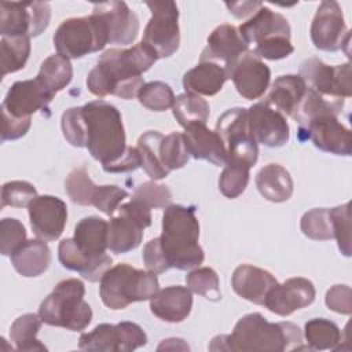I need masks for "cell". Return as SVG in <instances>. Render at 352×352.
Here are the masks:
<instances>
[{
  "instance_id": "obj_1",
  "label": "cell",
  "mask_w": 352,
  "mask_h": 352,
  "mask_svg": "<svg viewBox=\"0 0 352 352\" xmlns=\"http://www.w3.org/2000/svg\"><path fill=\"white\" fill-rule=\"evenodd\" d=\"M157 54L144 43L131 48H111L104 51L96 66L88 73L87 87L98 98L116 95L121 99L138 96L144 85L142 74L155 62Z\"/></svg>"
},
{
  "instance_id": "obj_2",
  "label": "cell",
  "mask_w": 352,
  "mask_h": 352,
  "mask_svg": "<svg viewBox=\"0 0 352 352\" xmlns=\"http://www.w3.org/2000/svg\"><path fill=\"white\" fill-rule=\"evenodd\" d=\"M209 349L280 352L308 349V346H302V333L294 323H271L261 314L254 312L241 318L231 334L214 337Z\"/></svg>"
},
{
  "instance_id": "obj_3",
  "label": "cell",
  "mask_w": 352,
  "mask_h": 352,
  "mask_svg": "<svg viewBox=\"0 0 352 352\" xmlns=\"http://www.w3.org/2000/svg\"><path fill=\"white\" fill-rule=\"evenodd\" d=\"M198 238L199 223L195 206L170 204L165 208L160 242L170 268L187 271L204 261L205 254Z\"/></svg>"
},
{
  "instance_id": "obj_4",
  "label": "cell",
  "mask_w": 352,
  "mask_h": 352,
  "mask_svg": "<svg viewBox=\"0 0 352 352\" xmlns=\"http://www.w3.org/2000/svg\"><path fill=\"white\" fill-rule=\"evenodd\" d=\"M82 107L89 154L102 164L106 170L126 151L125 129L116 106L104 100H94Z\"/></svg>"
},
{
  "instance_id": "obj_5",
  "label": "cell",
  "mask_w": 352,
  "mask_h": 352,
  "mask_svg": "<svg viewBox=\"0 0 352 352\" xmlns=\"http://www.w3.org/2000/svg\"><path fill=\"white\" fill-rule=\"evenodd\" d=\"M84 294L85 287L80 279L69 278L59 282L40 304L41 320L72 331L84 330L92 319V309L84 300Z\"/></svg>"
},
{
  "instance_id": "obj_6",
  "label": "cell",
  "mask_w": 352,
  "mask_h": 352,
  "mask_svg": "<svg viewBox=\"0 0 352 352\" xmlns=\"http://www.w3.org/2000/svg\"><path fill=\"white\" fill-rule=\"evenodd\" d=\"M160 290L157 274L128 264L110 267L100 278L99 294L110 309H124L136 301L150 300Z\"/></svg>"
},
{
  "instance_id": "obj_7",
  "label": "cell",
  "mask_w": 352,
  "mask_h": 352,
  "mask_svg": "<svg viewBox=\"0 0 352 352\" xmlns=\"http://www.w3.org/2000/svg\"><path fill=\"white\" fill-rule=\"evenodd\" d=\"M238 32L248 45H256L253 52L258 58L278 60L294 51L290 43V25L287 19L265 6H261L253 16L243 22Z\"/></svg>"
},
{
  "instance_id": "obj_8",
  "label": "cell",
  "mask_w": 352,
  "mask_h": 352,
  "mask_svg": "<svg viewBox=\"0 0 352 352\" xmlns=\"http://www.w3.org/2000/svg\"><path fill=\"white\" fill-rule=\"evenodd\" d=\"M106 44H109L106 26L95 14L63 21L54 34L55 50L67 59H77L98 52Z\"/></svg>"
},
{
  "instance_id": "obj_9",
  "label": "cell",
  "mask_w": 352,
  "mask_h": 352,
  "mask_svg": "<svg viewBox=\"0 0 352 352\" xmlns=\"http://www.w3.org/2000/svg\"><path fill=\"white\" fill-rule=\"evenodd\" d=\"M227 150V162L231 165L252 168L257 162L258 148L248 126V110L234 107L224 111L214 131Z\"/></svg>"
},
{
  "instance_id": "obj_10",
  "label": "cell",
  "mask_w": 352,
  "mask_h": 352,
  "mask_svg": "<svg viewBox=\"0 0 352 352\" xmlns=\"http://www.w3.org/2000/svg\"><path fill=\"white\" fill-rule=\"evenodd\" d=\"M118 214L107 221V249L121 254L136 249L143 239V230L151 224L150 208L136 199L118 206Z\"/></svg>"
},
{
  "instance_id": "obj_11",
  "label": "cell",
  "mask_w": 352,
  "mask_h": 352,
  "mask_svg": "<svg viewBox=\"0 0 352 352\" xmlns=\"http://www.w3.org/2000/svg\"><path fill=\"white\" fill-rule=\"evenodd\" d=\"M151 11V18L144 28L143 40L160 58L173 55L180 44L179 8L175 1H146Z\"/></svg>"
},
{
  "instance_id": "obj_12",
  "label": "cell",
  "mask_w": 352,
  "mask_h": 352,
  "mask_svg": "<svg viewBox=\"0 0 352 352\" xmlns=\"http://www.w3.org/2000/svg\"><path fill=\"white\" fill-rule=\"evenodd\" d=\"M307 88L324 99L342 103L351 96V63L330 66L319 58H308L300 66V74Z\"/></svg>"
},
{
  "instance_id": "obj_13",
  "label": "cell",
  "mask_w": 352,
  "mask_h": 352,
  "mask_svg": "<svg viewBox=\"0 0 352 352\" xmlns=\"http://www.w3.org/2000/svg\"><path fill=\"white\" fill-rule=\"evenodd\" d=\"M50 18L51 7L45 1H1V37H36L47 29Z\"/></svg>"
},
{
  "instance_id": "obj_14",
  "label": "cell",
  "mask_w": 352,
  "mask_h": 352,
  "mask_svg": "<svg viewBox=\"0 0 352 352\" xmlns=\"http://www.w3.org/2000/svg\"><path fill=\"white\" fill-rule=\"evenodd\" d=\"M311 40L318 50L338 51L349 47L351 32L337 1H322L311 23Z\"/></svg>"
},
{
  "instance_id": "obj_15",
  "label": "cell",
  "mask_w": 352,
  "mask_h": 352,
  "mask_svg": "<svg viewBox=\"0 0 352 352\" xmlns=\"http://www.w3.org/2000/svg\"><path fill=\"white\" fill-rule=\"evenodd\" d=\"M248 126L254 142L267 147H282L289 142V124L285 116L267 102H258L248 109Z\"/></svg>"
},
{
  "instance_id": "obj_16",
  "label": "cell",
  "mask_w": 352,
  "mask_h": 352,
  "mask_svg": "<svg viewBox=\"0 0 352 352\" xmlns=\"http://www.w3.org/2000/svg\"><path fill=\"white\" fill-rule=\"evenodd\" d=\"M300 132H305L307 138L322 151L336 155H351L352 153L351 131L334 114H322L312 118L300 126Z\"/></svg>"
},
{
  "instance_id": "obj_17",
  "label": "cell",
  "mask_w": 352,
  "mask_h": 352,
  "mask_svg": "<svg viewBox=\"0 0 352 352\" xmlns=\"http://www.w3.org/2000/svg\"><path fill=\"white\" fill-rule=\"evenodd\" d=\"M92 14L98 15L104 23L109 44L128 45L136 40L139 19L125 1L95 3Z\"/></svg>"
},
{
  "instance_id": "obj_18",
  "label": "cell",
  "mask_w": 352,
  "mask_h": 352,
  "mask_svg": "<svg viewBox=\"0 0 352 352\" xmlns=\"http://www.w3.org/2000/svg\"><path fill=\"white\" fill-rule=\"evenodd\" d=\"M30 227L43 241L58 239L67 220L66 204L54 195H37L28 206Z\"/></svg>"
},
{
  "instance_id": "obj_19",
  "label": "cell",
  "mask_w": 352,
  "mask_h": 352,
  "mask_svg": "<svg viewBox=\"0 0 352 352\" xmlns=\"http://www.w3.org/2000/svg\"><path fill=\"white\" fill-rule=\"evenodd\" d=\"M228 78L234 81V85L241 96L253 100L265 94L270 84L271 72L261 58H258L253 51L248 50L238 58L228 74Z\"/></svg>"
},
{
  "instance_id": "obj_20",
  "label": "cell",
  "mask_w": 352,
  "mask_h": 352,
  "mask_svg": "<svg viewBox=\"0 0 352 352\" xmlns=\"http://www.w3.org/2000/svg\"><path fill=\"white\" fill-rule=\"evenodd\" d=\"M248 51V44L241 37L238 29L223 23L217 26L208 37V44L201 54V62H213L220 65L228 74L238 58Z\"/></svg>"
},
{
  "instance_id": "obj_21",
  "label": "cell",
  "mask_w": 352,
  "mask_h": 352,
  "mask_svg": "<svg viewBox=\"0 0 352 352\" xmlns=\"http://www.w3.org/2000/svg\"><path fill=\"white\" fill-rule=\"evenodd\" d=\"M315 294V286L311 280L301 276L290 278L271 289L264 305L279 316H287L297 309L311 305Z\"/></svg>"
},
{
  "instance_id": "obj_22",
  "label": "cell",
  "mask_w": 352,
  "mask_h": 352,
  "mask_svg": "<svg viewBox=\"0 0 352 352\" xmlns=\"http://www.w3.org/2000/svg\"><path fill=\"white\" fill-rule=\"evenodd\" d=\"M52 99L54 96L36 78L16 81L10 87L1 110L16 118H26L38 110H47Z\"/></svg>"
},
{
  "instance_id": "obj_23",
  "label": "cell",
  "mask_w": 352,
  "mask_h": 352,
  "mask_svg": "<svg viewBox=\"0 0 352 352\" xmlns=\"http://www.w3.org/2000/svg\"><path fill=\"white\" fill-rule=\"evenodd\" d=\"M276 285L278 280L271 272L250 264L236 267L231 278L234 292L242 298L258 305H264L268 293Z\"/></svg>"
},
{
  "instance_id": "obj_24",
  "label": "cell",
  "mask_w": 352,
  "mask_h": 352,
  "mask_svg": "<svg viewBox=\"0 0 352 352\" xmlns=\"http://www.w3.org/2000/svg\"><path fill=\"white\" fill-rule=\"evenodd\" d=\"M192 294L188 287L169 286L158 290L150 298L151 312L164 322H183L191 312Z\"/></svg>"
},
{
  "instance_id": "obj_25",
  "label": "cell",
  "mask_w": 352,
  "mask_h": 352,
  "mask_svg": "<svg viewBox=\"0 0 352 352\" xmlns=\"http://www.w3.org/2000/svg\"><path fill=\"white\" fill-rule=\"evenodd\" d=\"M184 139L188 153L195 160H205L216 166L227 162V150L220 136L206 128L205 124H194L184 128Z\"/></svg>"
},
{
  "instance_id": "obj_26",
  "label": "cell",
  "mask_w": 352,
  "mask_h": 352,
  "mask_svg": "<svg viewBox=\"0 0 352 352\" xmlns=\"http://www.w3.org/2000/svg\"><path fill=\"white\" fill-rule=\"evenodd\" d=\"M58 257L65 268L78 272L84 279L89 282L100 280L103 274L111 267L113 263L111 257L107 254L98 260L87 257L77 248L73 238H66L60 241L58 248Z\"/></svg>"
},
{
  "instance_id": "obj_27",
  "label": "cell",
  "mask_w": 352,
  "mask_h": 352,
  "mask_svg": "<svg viewBox=\"0 0 352 352\" xmlns=\"http://www.w3.org/2000/svg\"><path fill=\"white\" fill-rule=\"evenodd\" d=\"M305 92L307 85L300 76L286 74L278 77L272 82V87L265 102L283 116L293 117Z\"/></svg>"
},
{
  "instance_id": "obj_28",
  "label": "cell",
  "mask_w": 352,
  "mask_h": 352,
  "mask_svg": "<svg viewBox=\"0 0 352 352\" xmlns=\"http://www.w3.org/2000/svg\"><path fill=\"white\" fill-rule=\"evenodd\" d=\"M73 239L87 257L94 260L104 257L107 249V221L98 216L81 219L76 224Z\"/></svg>"
},
{
  "instance_id": "obj_29",
  "label": "cell",
  "mask_w": 352,
  "mask_h": 352,
  "mask_svg": "<svg viewBox=\"0 0 352 352\" xmlns=\"http://www.w3.org/2000/svg\"><path fill=\"white\" fill-rule=\"evenodd\" d=\"M11 263L22 276L34 278L50 267L51 252L45 241L28 239L11 254Z\"/></svg>"
},
{
  "instance_id": "obj_30",
  "label": "cell",
  "mask_w": 352,
  "mask_h": 352,
  "mask_svg": "<svg viewBox=\"0 0 352 352\" xmlns=\"http://www.w3.org/2000/svg\"><path fill=\"white\" fill-rule=\"evenodd\" d=\"M226 70L213 62H199L195 67L183 76V87L186 92L195 95H216L226 82Z\"/></svg>"
},
{
  "instance_id": "obj_31",
  "label": "cell",
  "mask_w": 352,
  "mask_h": 352,
  "mask_svg": "<svg viewBox=\"0 0 352 352\" xmlns=\"http://www.w3.org/2000/svg\"><path fill=\"white\" fill-rule=\"evenodd\" d=\"M256 186L260 194L271 202H285L293 194L290 173L279 164H268L256 175Z\"/></svg>"
},
{
  "instance_id": "obj_32",
  "label": "cell",
  "mask_w": 352,
  "mask_h": 352,
  "mask_svg": "<svg viewBox=\"0 0 352 352\" xmlns=\"http://www.w3.org/2000/svg\"><path fill=\"white\" fill-rule=\"evenodd\" d=\"M73 77V67L67 58L56 54L48 56L40 66L36 80L55 96L59 91L66 88Z\"/></svg>"
},
{
  "instance_id": "obj_33",
  "label": "cell",
  "mask_w": 352,
  "mask_h": 352,
  "mask_svg": "<svg viewBox=\"0 0 352 352\" xmlns=\"http://www.w3.org/2000/svg\"><path fill=\"white\" fill-rule=\"evenodd\" d=\"M78 348L89 352H124L120 324H98L91 333L80 336Z\"/></svg>"
},
{
  "instance_id": "obj_34",
  "label": "cell",
  "mask_w": 352,
  "mask_h": 352,
  "mask_svg": "<svg viewBox=\"0 0 352 352\" xmlns=\"http://www.w3.org/2000/svg\"><path fill=\"white\" fill-rule=\"evenodd\" d=\"M162 138L164 135L157 131H147L138 139L140 166L154 180H161L169 175L160 157V144Z\"/></svg>"
},
{
  "instance_id": "obj_35",
  "label": "cell",
  "mask_w": 352,
  "mask_h": 352,
  "mask_svg": "<svg viewBox=\"0 0 352 352\" xmlns=\"http://www.w3.org/2000/svg\"><path fill=\"white\" fill-rule=\"evenodd\" d=\"M172 111L173 117L183 128L194 124H206L209 118L208 102L202 96L188 92L175 98Z\"/></svg>"
},
{
  "instance_id": "obj_36",
  "label": "cell",
  "mask_w": 352,
  "mask_h": 352,
  "mask_svg": "<svg viewBox=\"0 0 352 352\" xmlns=\"http://www.w3.org/2000/svg\"><path fill=\"white\" fill-rule=\"evenodd\" d=\"M41 323L40 315L36 314H25L15 319L10 329V338L18 351H47L36 337Z\"/></svg>"
},
{
  "instance_id": "obj_37",
  "label": "cell",
  "mask_w": 352,
  "mask_h": 352,
  "mask_svg": "<svg viewBox=\"0 0 352 352\" xmlns=\"http://www.w3.org/2000/svg\"><path fill=\"white\" fill-rule=\"evenodd\" d=\"M304 334L308 348L315 351L336 349L342 338L338 326L324 318L308 320L304 327Z\"/></svg>"
},
{
  "instance_id": "obj_38",
  "label": "cell",
  "mask_w": 352,
  "mask_h": 352,
  "mask_svg": "<svg viewBox=\"0 0 352 352\" xmlns=\"http://www.w3.org/2000/svg\"><path fill=\"white\" fill-rule=\"evenodd\" d=\"M1 76L23 69L30 55V37H1Z\"/></svg>"
},
{
  "instance_id": "obj_39",
  "label": "cell",
  "mask_w": 352,
  "mask_h": 352,
  "mask_svg": "<svg viewBox=\"0 0 352 352\" xmlns=\"http://www.w3.org/2000/svg\"><path fill=\"white\" fill-rule=\"evenodd\" d=\"M160 157L168 172L183 168L190 158L184 135L172 132L164 136L160 144Z\"/></svg>"
},
{
  "instance_id": "obj_40",
  "label": "cell",
  "mask_w": 352,
  "mask_h": 352,
  "mask_svg": "<svg viewBox=\"0 0 352 352\" xmlns=\"http://www.w3.org/2000/svg\"><path fill=\"white\" fill-rule=\"evenodd\" d=\"M300 227L305 236L315 241H329L334 238L330 210L327 208H315L304 213Z\"/></svg>"
},
{
  "instance_id": "obj_41",
  "label": "cell",
  "mask_w": 352,
  "mask_h": 352,
  "mask_svg": "<svg viewBox=\"0 0 352 352\" xmlns=\"http://www.w3.org/2000/svg\"><path fill=\"white\" fill-rule=\"evenodd\" d=\"M95 188L96 184L91 180L85 168L73 169L65 180V191L69 195V198L77 205H92Z\"/></svg>"
},
{
  "instance_id": "obj_42",
  "label": "cell",
  "mask_w": 352,
  "mask_h": 352,
  "mask_svg": "<svg viewBox=\"0 0 352 352\" xmlns=\"http://www.w3.org/2000/svg\"><path fill=\"white\" fill-rule=\"evenodd\" d=\"M138 99L140 104L151 111H165L173 106L175 95L168 84L162 81H150L140 88Z\"/></svg>"
},
{
  "instance_id": "obj_43",
  "label": "cell",
  "mask_w": 352,
  "mask_h": 352,
  "mask_svg": "<svg viewBox=\"0 0 352 352\" xmlns=\"http://www.w3.org/2000/svg\"><path fill=\"white\" fill-rule=\"evenodd\" d=\"M186 283L191 293L199 294L210 301H219L221 298L219 276L216 271L209 267L192 270L186 276Z\"/></svg>"
},
{
  "instance_id": "obj_44",
  "label": "cell",
  "mask_w": 352,
  "mask_h": 352,
  "mask_svg": "<svg viewBox=\"0 0 352 352\" xmlns=\"http://www.w3.org/2000/svg\"><path fill=\"white\" fill-rule=\"evenodd\" d=\"M60 126L65 139L74 147H85L87 126L82 107H70L63 111Z\"/></svg>"
},
{
  "instance_id": "obj_45",
  "label": "cell",
  "mask_w": 352,
  "mask_h": 352,
  "mask_svg": "<svg viewBox=\"0 0 352 352\" xmlns=\"http://www.w3.org/2000/svg\"><path fill=\"white\" fill-rule=\"evenodd\" d=\"M249 170L250 169L245 166L226 164L219 177V188L221 194L231 199L239 197L248 186Z\"/></svg>"
},
{
  "instance_id": "obj_46",
  "label": "cell",
  "mask_w": 352,
  "mask_h": 352,
  "mask_svg": "<svg viewBox=\"0 0 352 352\" xmlns=\"http://www.w3.org/2000/svg\"><path fill=\"white\" fill-rule=\"evenodd\" d=\"M37 197V191L33 184L25 180L7 182L1 187V208L14 206L25 208Z\"/></svg>"
},
{
  "instance_id": "obj_47",
  "label": "cell",
  "mask_w": 352,
  "mask_h": 352,
  "mask_svg": "<svg viewBox=\"0 0 352 352\" xmlns=\"http://www.w3.org/2000/svg\"><path fill=\"white\" fill-rule=\"evenodd\" d=\"M132 199L142 202L150 209H161L170 205L172 192L165 184H158L155 182H144L135 190Z\"/></svg>"
},
{
  "instance_id": "obj_48",
  "label": "cell",
  "mask_w": 352,
  "mask_h": 352,
  "mask_svg": "<svg viewBox=\"0 0 352 352\" xmlns=\"http://www.w3.org/2000/svg\"><path fill=\"white\" fill-rule=\"evenodd\" d=\"M333 226V235L337 239L338 248L344 256H351V223L349 204H344L329 209Z\"/></svg>"
},
{
  "instance_id": "obj_49",
  "label": "cell",
  "mask_w": 352,
  "mask_h": 352,
  "mask_svg": "<svg viewBox=\"0 0 352 352\" xmlns=\"http://www.w3.org/2000/svg\"><path fill=\"white\" fill-rule=\"evenodd\" d=\"M26 241L23 224L12 217H4L0 221V253L11 256Z\"/></svg>"
},
{
  "instance_id": "obj_50",
  "label": "cell",
  "mask_w": 352,
  "mask_h": 352,
  "mask_svg": "<svg viewBox=\"0 0 352 352\" xmlns=\"http://www.w3.org/2000/svg\"><path fill=\"white\" fill-rule=\"evenodd\" d=\"M126 197L128 192L118 186H96L92 197V206L107 216H113Z\"/></svg>"
},
{
  "instance_id": "obj_51",
  "label": "cell",
  "mask_w": 352,
  "mask_h": 352,
  "mask_svg": "<svg viewBox=\"0 0 352 352\" xmlns=\"http://www.w3.org/2000/svg\"><path fill=\"white\" fill-rule=\"evenodd\" d=\"M324 302L329 309L349 315L352 312V292L346 285H334L326 293Z\"/></svg>"
},
{
  "instance_id": "obj_52",
  "label": "cell",
  "mask_w": 352,
  "mask_h": 352,
  "mask_svg": "<svg viewBox=\"0 0 352 352\" xmlns=\"http://www.w3.org/2000/svg\"><path fill=\"white\" fill-rule=\"evenodd\" d=\"M142 257H143L146 268L154 274H162L170 268L168 264V260L162 252L160 236L148 241L144 245Z\"/></svg>"
},
{
  "instance_id": "obj_53",
  "label": "cell",
  "mask_w": 352,
  "mask_h": 352,
  "mask_svg": "<svg viewBox=\"0 0 352 352\" xmlns=\"http://www.w3.org/2000/svg\"><path fill=\"white\" fill-rule=\"evenodd\" d=\"M32 125V118H16L1 110V142L15 140L25 136Z\"/></svg>"
},
{
  "instance_id": "obj_54",
  "label": "cell",
  "mask_w": 352,
  "mask_h": 352,
  "mask_svg": "<svg viewBox=\"0 0 352 352\" xmlns=\"http://www.w3.org/2000/svg\"><path fill=\"white\" fill-rule=\"evenodd\" d=\"M140 166V154L138 147H126V151L124 155L117 160L111 166L106 169V172L110 173H122V172H131Z\"/></svg>"
},
{
  "instance_id": "obj_55",
  "label": "cell",
  "mask_w": 352,
  "mask_h": 352,
  "mask_svg": "<svg viewBox=\"0 0 352 352\" xmlns=\"http://www.w3.org/2000/svg\"><path fill=\"white\" fill-rule=\"evenodd\" d=\"M263 4L260 1H236V3H226V7L234 14L236 18H245L250 14H254Z\"/></svg>"
}]
</instances>
